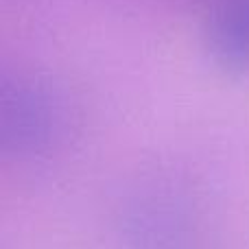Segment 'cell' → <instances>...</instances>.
I'll list each match as a JSON object with an SVG mask.
<instances>
[{"mask_svg":"<svg viewBox=\"0 0 249 249\" xmlns=\"http://www.w3.org/2000/svg\"><path fill=\"white\" fill-rule=\"evenodd\" d=\"M206 46L228 72H249V0H214L206 20Z\"/></svg>","mask_w":249,"mask_h":249,"instance_id":"cell-1","label":"cell"}]
</instances>
